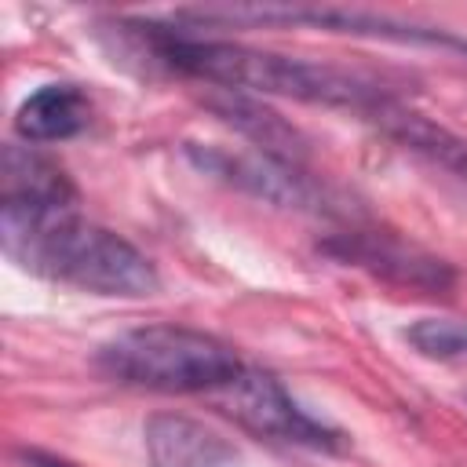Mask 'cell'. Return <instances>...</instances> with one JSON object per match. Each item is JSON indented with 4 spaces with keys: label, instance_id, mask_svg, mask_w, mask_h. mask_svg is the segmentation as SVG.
Listing matches in <instances>:
<instances>
[{
    "label": "cell",
    "instance_id": "obj_1",
    "mask_svg": "<svg viewBox=\"0 0 467 467\" xmlns=\"http://www.w3.org/2000/svg\"><path fill=\"white\" fill-rule=\"evenodd\" d=\"M131 36L142 44V51L190 80L219 84L223 91H244V95H281L296 102H317V106H343L358 113H372L379 102L394 99L383 84L328 66V62H306L277 51H259L230 40H204L179 33L175 26L161 22H124Z\"/></svg>",
    "mask_w": 467,
    "mask_h": 467
},
{
    "label": "cell",
    "instance_id": "obj_2",
    "mask_svg": "<svg viewBox=\"0 0 467 467\" xmlns=\"http://www.w3.org/2000/svg\"><path fill=\"white\" fill-rule=\"evenodd\" d=\"M0 241L7 259L22 270L80 292L142 299L161 285L153 263L128 237L80 219L77 204H33L4 197Z\"/></svg>",
    "mask_w": 467,
    "mask_h": 467
},
{
    "label": "cell",
    "instance_id": "obj_3",
    "mask_svg": "<svg viewBox=\"0 0 467 467\" xmlns=\"http://www.w3.org/2000/svg\"><path fill=\"white\" fill-rule=\"evenodd\" d=\"M99 368L139 390L219 394L244 372V361L212 332L182 325H142L102 343Z\"/></svg>",
    "mask_w": 467,
    "mask_h": 467
},
{
    "label": "cell",
    "instance_id": "obj_4",
    "mask_svg": "<svg viewBox=\"0 0 467 467\" xmlns=\"http://www.w3.org/2000/svg\"><path fill=\"white\" fill-rule=\"evenodd\" d=\"M186 153L201 171L237 186L241 193H248L255 201L292 208V212H306V215H328V219L350 215L347 201L328 182L314 179L303 164L277 161V157L259 153V150L230 153V150H215V146H204V150L190 146Z\"/></svg>",
    "mask_w": 467,
    "mask_h": 467
},
{
    "label": "cell",
    "instance_id": "obj_5",
    "mask_svg": "<svg viewBox=\"0 0 467 467\" xmlns=\"http://www.w3.org/2000/svg\"><path fill=\"white\" fill-rule=\"evenodd\" d=\"M223 409L252 434L259 438H274V441H288V445H306V449H325V452H339L347 449V438L314 420L285 387L277 376L263 372V368H248L226 387L219 390Z\"/></svg>",
    "mask_w": 467,
    "mask_h": 467
},
{
    "label": "cell",
    "instance_id": "obj_6",
    "mask_svg": "<svg viewBox=\"0 0 467 467\" xmlns=\"http://www.w3.org/2000/svg\"><path fill=\"white\" fill-rule=\"evenodd\" d=\"M179 18H197V22H285V26H317L332 33H358V36H383V40H401V44H431V47H452L467 51L463 36H452L445 29H427V26H409L387 15L372 11H350V7H197L182 11Z\"/></svg>",
    "mask_w": 467,
    "mask_h": 467
},
{
    "label": "cell",
    "instance_id": "obj_7",
    "mask_svg": "<svg viewBox=\"0 0 467 467\" xmlns=\"http://www.w3.org/2000/svg\"><path fill=\"white\" fill-rule=\"evenodd\" d=\"M321 252L332 255L336 263H347V266H358L394 288H412V292H427V296H441L456 285V270L416 248V244H405L390 234H379V230H347V234H336L328 241H321Z\"/></svg>",
    "mask_w": 467,
    "mask_h": 467
},
{
    "label": "cell",
    "instance_id": "obj_8",
    "mask_svg": "<svg viewBox=\"0 0 467 467\" xmlns=\"http://www.w3.org/2000/svg\"><path fill=\"white\" fill-rule=\"evenodd\" d=\"M150 467H230L234 445L201 420L157 412L142 427Z\"/></svg>",
    "mask_w": 467,
    "mask_h": 467
},
{
    "label": "cell",
    "instance_id": "obj_9",
    "mask_svg": "<svg viewBox=\"0 0 467 467\" xmlns=\"http://www.w3.org/2000/svg\"><path fill=\"white\" fill-rule=\"evenodd\" d=\"M368 120H372L387 139H394L398 146H405V150L427 157L431 164H438V168H445V171L467 179V139L452 135L449 128L427 120L423 113L409 109V106L398 102V99L379 102V106L368 113Z\"/></svg>",
    "mask_w": 467,
    "mask_h": 467
},
{
    "label": "cell",
    "instance_id": "obj_10",
    "mask_svg": "<svg viewBox=\"0 0 467 467\" xmlns=\"http://www.w3.org/2000/svg\"><path fill=\"white\" fill-rule=\"evenodd\" d=\"M204 106L226 120L230 128H237L244 139L255 142L259 153H270L277 161H292V164H303L306 161V139L288 124L281 120L270 106H263L259 99L244 95V91H215L204 99Z\"/></svg>",
    "mask_w": 467,
    "mask_h": 467
},
{
    "label": "cell",
    "instance_id": "obj_11",
    "mask_svg": "<svg viewBox=\"0 0 467 467\" xmlns=\"http://www.w3.org/2000/svg\"><path fill=\"white\" fill-rule=\"evenodd\" d=\"M91 99L77 84H44L22 99L15 113V131L26 142H62L88 128Z\"/></svg>",
    "mask_w": 467,
    "mask_h": 467
},
{
    "label": "cell",
    "instance_id": "obj_12",
    "mask_svg": "<svg viewBox=\"0 0 467 467\" xmlns=\"http://www.w3.org/2000/svg\"><path fill=\"white\" fill-rule=\"evenodd\" d=\"M4 197L33 204H77V186L58 161L36 146H4Z\"/></svg>",
    "mask_w": 467,
    "mask_h": 467
},
{
    "label": "cell",
    "instance_id": "obj_13",
    "mask_svg": "<svg viewBox=\"0 0 467 467\" xmlns=\"http://www.w3.org/2000/svg\"><path fill=\"white\" fill-rule=\"evenodd\" d=\"M416 354L445 365H467V321L460 317H420L405 328Z\"/></svg>",
    "mask_w": 467,
    "mask_h": 467
},
{
    "label": "cell",
    "instance_id": "obj_14",
    "mask_svg": "<svg viewBox=\"0 0 467 467\" xmlns=\"http://www.w3.org/2000/svg\"><path fill=\"white\" fill-rule=\"evenodd\" d=\"M22 456H26L29 467H73V463H66V460H58V456H47V452H36V449H29V452H22Z\"/></svg>",
    "mask_w": 467,
    "mask_h": 467
}]
</instances>
